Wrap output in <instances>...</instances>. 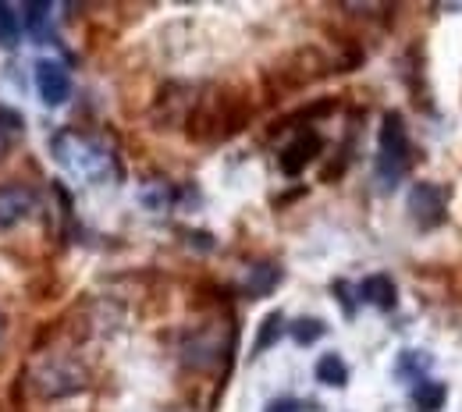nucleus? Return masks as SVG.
<instances>
[{"instance_id": "nucleus-7", "label": "nucleus", "mask_w": 462, "mask_h": 412, "mask_svg": "<svg viewBox=\"0 0 462 412\" xmlns=\"http://www.w3.org/2000/svg\"><path fill=\"white\" fill-rule=\"evenodd\" d=\"M317 153H320V139H317V135H302V139H295L291 146L282 150V168H285V175H299Z\"/></svg>"}, {"instance_id": "nucleus-9", "label": "nucleus", "mask_w": 462, "mask_h": 412, "mask_svg": "<svg viewBox=\"0 0 462 412\" xmlns=\"http://www.w3.org/2000/svg\"><path fill=\"white\" fill-rule=\"evenodd\" d=\"M278 278H282V270L274 263H253L245 270V278H242V292L249 295V298H260V295L274 292Z\"/></svg>"}, {"instance_id": "nucleus-8", "label": "nucleus", "mask_w": 462, "mask_h": 412, "mask_svg": "<svg viewBox=\"0 0 462 412\" xmlns=\"http://www.w3.org/2000/svg\"><path fill=\"white\" fill-rule=\"evenodd\" d=\"M359 298L370 302V306H377V309H392L399 292H395V281H392L388 274H370V278L359 285Z\"/></svg>"}, {"instance_id": "nucleus-14", "label": "nucleus", "mask_w": 462, "mask_h": 412, "mask_svg": "<svg viewBox=\"0 0 462 412\" xmlns=\"http://www.w3.org/2000/svg\"><path fill=\"white\" fill-rule=\"evenodd\" d=\"M289 334L295 345H313V342H320L324 334H328V327H324V320H317V316H299V320H291L289 324Z\"/></svg>"}, {"instance_id": "nucleus-13", "label": "nucleus", "mask_w": 462, "mask_h": 412, "mask_svg": "<svg viewBox=\"0 0 462 412\" xmlns=\"http://www.w3.org/2000/svg\"><path fill=\"white\" fill-rule=\"evenodd\" d=\"M445 384H434V380H423V384H416V391H412V409L416 412H438L445 406Z\"/></svg>"}, {"instance_id": "nucleus-3", "label": "nucleus", "mask_w": 462, "mask_h": 412, "mask_svg": "<svg viewBox=\"0 0 462 412\" xmlns=\"http://www.w3.org/2000/svg\"><path fill=\"white\" fill-rule=\"evenodd\" d=\"M409 171V135H405V121L399 114H388L381 121V135H377V160H374V175L381 188H395Z\"/></svg>"}, {"instance_id": "nucleus-10", "label": "nucleus", "mask_w": 462, "mask_h": 412, "mask_svg": "<svg viewBox=\"0 0 462 412\" xmlns=\"http://www.w3.org/2000/svg\"><path fill=\"white\" fill-rule=\"evenodd\" d=\"M434 366V355L423 352V349H405L399 359H395V377L399 380H416V384H423V377H427V370Z\"/></svg>"}, {"instance_id": "nucleus-16", "label": "nucleus", "mask_w": 462, "mask_h": 412, "mask_svg": "<svg viewBox=\"0 0 462 412\" xmlns=\"http://www.w3.org/2000/svg\"><path fill=\"white\" fill-rule=\"evenodd\" d=\"M22 18H18V11L11 7V4H0V40L4 43H14L18 40V32H22Z\"/></svg>"}, {"instance_id": "nucleus-19", "label": "nucleus", "mask_w": 462, "mask_h": 412, "mask_svg": "<svg viewBox=\"0 0 462 412\" xmlns=\"http://www.w3.org/2000/svg\"><path fill=\"white\" fill-rule=\"evenodd\" d=\"M263 412H310L299 398H274Z\"/></svg>"}, {"instance_id": "nucleus-18", "label": "nucleus", "mask_w": 462, "mask_h": 412, "mask_svg": "<svg viewBox=\"0 0 462 412\" xmlns=\"http://www.w3.org/2000/svg\"><path fill=\"white\" fill-rule=\"evenodd\" d=\"M7 124H11V128H18L22 121H18V118H0V160L11 153V132H7Z\"/></svg>"}, {"instance_id": "nucleus-5", "label": "nucleus", "mask_w": 462, "mask_h": 412, "mask_svg": "<svg viewBox=\"0 0 462 412\" xmlns=\"http://www.w3.org/2000/svg\"><path fill=\"white\" fill-rule=\"evenodd\" d=\"M36 89H40V100L47 107H60L71 100V75L54 60H40L36 64Z\"/></svg>"}, {"instance_id": "nucleus-20", "label": "nucleus", "mask_w": 462, "mask_h": 412, "mask_svg": "<svg viewBox=\"0 0 462 412\" xmlns=\"http://www.w3.org/2000/svg\"><path fill=\"white\" fill-rule=\"evenodd\" d=\"M168 412H196L192 406H174V409H168Z\"/></svg>"}, {"instance_id": "nucleus-17", "label": "nucleus", "mask_w": 462, "mask_h": 412, "mask_svg": "<svg viewBox=\"0 0 462 412\" xmlns=\"http://www.w3.org/2000/svg\"><path fill=\"white\" fill-rule=\"evenodd\" d=\"M47 18H51V7H47V4H32V7L25 11V25H22V29H29L32 36H40V32L47 29Z\"/></svg>"}, {"instance_id": "nucleus-11", "label": "nucleus", "mask_w": 462, "mask_h": 412, "mask_svg": "<svg viewBox=\"0 0 462 412\" xmlns=\"http://www.w3.org/2000/svg\"><path fill=\"white\" fill-rule=\"evenodd\" d=\"M171 203H174V192L171 185H164V181H146L139 188V206L150 210V214H164V210H171Z\"/></svg>"}, {"instance_id": "nucleus-12", "label": "nucleus", "mask_w": 462, "mask_h": 412, "mask_svg": "<svg viewBox=\"0 0 462 412\" xmlns=\"http://www.w3.org/2000/svg\"><path fill=\"white\" fill-rule=\"evenodd\" d=\"M317 380H320V384H328V388H342V384L348 380L346 359H342V355H335V352L320 355V359H317Z\"/></svg>"}, {"instance_id": "nucleus-2", "label": "nucleus", "mask_w": 462, "mask_h": 412, "mask_svg": "<svg viewBox=\"0 0 462 412\" xmlns=\"http://www.w3.org/2000/svg\"><path fill=\"white\" fill-rule=\"evenodd\" d=\"M86 380H89V373L75 355H43L29 373V384L43 402H58V398L82 391Z\"/></svg>"}, {"instance_id": "nucleus-21", "label": "nucleus", "mask_w": 462, "mask_h": 412, "mask_svg": "<svg viewBox=\"0 0 462 412\" xmlns=\"http://www.w3.org/2000/svg\"><path fill=\"white\" fill-rule=\"evenodd\" d=\"M0 342H4V316H0Z\"/></svg>"}, {"instance_id": "nucleus-1", "label": "nucleus", "mask_w": 462, "mask_h": 412, "mask_svg": "<svg viewBox=\"0 0 462 412\" xmlns=\"http://www.w3.org/2000/svg\"><path fill=\"white\" fill-rule=\"evenodd\" d=\"M51 153H54V160L60 168L75 181H82V185H107V181L117 178L115 153L104 142H97V139H89V135H82L75 128H64V132L54 135Z\"/></svg>"}, {"instance_id": "nucleus-15", "label": "nucleus", "mask_w": 462, "mask_h": 412, "mask_svg": "<svg viewBox=\"0 0 462 412\" xmlns=\"http://www.w3.org/2000/svg\"><path fill=\"white\" fill-rule=\"evenodd\" d=\"M282 331H285V316L282 313H271L263 324H260V334H256V345H253V355L267 352L278 338H282Z\"/></svg>"}, {"instance_id": "nucleus-4", "label": "nucleus", "mask_w": 462, "mask_h": 412, "mask_svg": "<svg viewBox=\"0 0 462 412\" xmlns=\"http://www.w3.org/2000/svg\"><path fill=\"white\" fill-rule=\"evenodd\" d=\"M448 214V203H445V188L434 185V181H420L409 188V217L420 224V228H438Z\"/></svg>"}, {"instance_id": "nucleus-6", "label": "nucleus", "mask_w": 462, "mask_h": 412, "mask_svg": "<svg viewBox=\"0 0 462 412\" xmlns=\"http://www.w3.org/2000/svg\"><path fill=\"white\" fill-rule=\"evenodd\" d=\"M36 206V192L29 185H0V232L18 228Z\"/></svg>"}]
</instances>
